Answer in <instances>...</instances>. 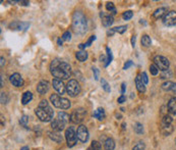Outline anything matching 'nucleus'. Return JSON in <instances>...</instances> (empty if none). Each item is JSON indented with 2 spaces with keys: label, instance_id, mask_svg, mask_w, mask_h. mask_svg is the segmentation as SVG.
Returning a JSON list of instances; mask_svg holds the SVG:
<instances>
[{
  "label": "nucleus",
  "instance_id": "1",
  "mask_svg": "<svg viewBox=\"0 0 176 150\" xmlns=\"http://www.w3.org/2000/svg\"><path fill=\"white\" fill-rule=\"evenodd\" d=\"M50 72L53 77H55L56 79L67 80L68 78H70L71 66L66 61L55 58L50 63Z\"/></svg>",
  "mask_w": 176,
  "mask_h": 150
},
{
  "label": "nucleus",
  "instance_id": "2",
  "mask_svg": "<svg viewBox=\"0 0 176 150\" xmlns=\"http://www.w3.org/2000/svg\"><path fill=\"white\" fill-rule=\"evenodd\" d=\"M35 113L40 121L44 123L51 122L53 119V116H54V110H53L51 106L49 105L47 100H42V101L39 103L38 107L36 108L35 110Z\"/></svg>",
  "mask_w": 176,
  "mask_h": 150
},
{
  "label": "nucleus",
  "instance_id": "3",
  "mask_svg": "<svg viewBox=\"0 0 176 150\" xmlns=\"http://www.w3.org/2000/svg\"><path fill=\"white\" fill-rule=\"evenodd\" d=\"M72 30L75 34L84 35L88 30V22L81 11H75L72 16Z\"/></svg>",
  "mask_w": 176,
  "mask_h": 150
},
{
  "label": "nucleus",
  "instance_id": "4",
  "mask_svg": "<svg viewBox=\"0 0 176 150\" xmlns=\"http://www.w3.org/2000/svg\"><path fill=\"white\" fill-rule=\"evenodd\" d=\"M172 122H173V118L167 112L163 116L162 122H161V132L164 136H169L172 132H173Z\"/></svg>",
  "mask_w": 176,
  "mask_h": 150
},
{
  "label": "nucleus",
  "instance_id": "5",
  "mask_svg": "<svg viewBox=\"0 0 176 150\" xmlns=\"http://www.w3.org/2000/svg\"><path fill=\"white\" fill-rule=\"evenodd\" d=\"M86 115H87V111H86L85 108H82V107L76 108L71 112L70 122L74 123V124H81V123L85 119Z\"/></svg>",
  "mask_w": 176,
  "mask_h": 150
},
{
  "label": "nucleus",
  "instance_id": "6",
  "mask_svg": "<svg viewBox=\"0 0 176 150\" xmlns=\"http://www.w3.org/2000/svg\"><path fill=\"white\" fill-rule=\"evenodd\" d=\"M66 92L71 97H75L81 93V86L78 82L75 80H69L67 85H66Z\"/></svg>",
  "mask_w": 176,
  "mask_h": 150
},
{
  "label": "nucleus",
  "instance_id": "7",
  "mask_svg": "<svg viewBox=\"0 0 176 150\" xmlns=\"http://www.w3.org/2000/svg\"><path fill=\"white\" fill-rule=\"evenodd\" d=\"M154 65L157 66L159 69H161L162 72L164 71H167L170 66V62L166 57L164 56H161V55H157L154 57Z\"/></svg>",
  "mask_w": 176,
  "mask_h": 150
},
{
  "label": "nucleus",
  "instance_id": "8",
  "mask_svg": "<svg viewBox=\"0 0 176 150\" xmlns=\"http://www.w3.org/2000/svg\"><path fill=\"white\" fill-rule=\"evenodd\" d=\"M65 139H66V142H67L68 147H74V146L75 145L78 136H76V133H75L74 129L72 128V127H69L68 129H66Z\"/></svg>",
  "mask_w": 176,
  "mask_h": 150
},
{
  "label": "nucleus",
  "instance_id": "9",
  "mask_svg": "<svg viewBox=\"0 0 176 150\" xmlns=\"http://www.w3.org/2000/svg\"><path fill=\"white\" fill-rule=\"evenodd\" d=\"M162 22H163V24L167 27L175 26L176 25V11L175 10L168 11L164 15V18L162 19Z\"/></svg>",
  "mask_w": 176,
  "mask_h": 150
},
{
  "label": "nucleus",
  "instance_id": "10",
  "mask_svg": "<svg viewBox=\"0 0 176 150\" xmlns=\"http://www.w3.org/2000/svg\"><path fill=\"white\" fill-rule=\"evenodd\" d=\"M76 136H78V139L81 141L82 143H86L88 142L89 140V130L86 126L81 125L78 128V132H76Z\"/></svg>",
  "mask_w": 176,
  "mask_h": 150
},
{
  "label": "nucleus",
  "instance_id": "11",
  "mask_svg": "<svg viewBox=\"0 0 176 150\" xmlns=\"http://www.w3.org/2000/svg\"><path fill=\"white\" fill-rule=\"evenodd\" d=\"M168 113L176 121V97H172L167 103Z\"/></svg>",
  "mask_w": 176,
  "mask_h": 150
},
{
  "label": "nucleus",
  "instance_id": "12",
  "mask_svg": "<svg viewBox=\"0 0 176 150\" xmlns=\"http://www.w3.org/2000/svg\"><path fill=\"white\" fill-rule=\"evenodd\" d=\"M100 16L102 19V25L108 28V27L112 26V24L114 23V19H113V15H108V13H105V12H101L100 13Z\"/></svg>",
  "mask_w": 176,
  "mask_h": 150
},
{
  "label": "nucleus",
  "instance_id": "13",
  "mask_svg": "<svg viewBox=\"0 0 176 150\" xmlns=\"http://www.w3.org/2000/svg\"><path fill=\"white\" fill-rule=\"evenodd\" d=\"M10 80L11 84L13 86H15V87H22V85H24V80H22V77L18 74V73H14V74H12L10 76Z\"/></svg>",
  "mask_w": 176,
  "mask_h": 150
},
{
  "label": "nucleus",
  "instance_id": "14",
  "mask_svg": "<svg viewBox=\"0 0 176 150\" xmlns=\"http://www.w3.org/2000/svg\"><path fill=\"white\" fill-rule=\"evenodd\" d=\"M30 27L29 23H22V22H13L9 25V28L11 30H18V31H26Z\"/></svg>",
  "mask_w": 176,
  "mask_h": 150
},
{
  "label": "nucleus",
  "instance_id": "15",
  "mask_svg": "<svg viewBox=\"0 0 176 150\" xmlns=\"http://www.w3.org/2000/svg\"><path fill=\"white\" fill-rule=\"evenodd\" d=\"M52 85H53V88H54L56 91H57L59 94H64L65 92V87L66 86H64V84L62 83L61 80L59 79H54L52 82Z\"/></svg>",
  "mask_w": 176,
  "mask_h": 150
},
{
  "label": "nucleus",
  "instance_id": "16",
  "mask_svg": "<svg viewBox=\"0 0 176 150\" xmlns=\"http://www.w3.org/2000/svg\"><path fill=\"white\" fill-rule=\"evenodd\" d=\"M65 125H66L65 123L60 121V119H59L58 118L55 119H53V121L51 122V128H52L53 131H55V132L62 131V130L64 129Z\"/></svg>",
  "mask_w": 176,
  "mask_h": 150
},
{
  "label": "nucleus",
  "instance_id": "17",
  "mask_svg": "<svg viewBox=\"0 0 176 150\" xmlns=\"http://www.w3.org/2000/svg\"><path fill=\"white\" fill-rule=\"evenodd\" d=\"M49 89H50V84L48 81H41L37 86V91L41 95L46 94L49 91Z\"/></svg>",
  "mask_w": 176,
  "mask_h": 150
},
{
  "label": "nucleus",
  "instance_id": "18",
  "mask_svg": "<svg viewBox=\"0 0 176 150\" xmlns=\"http://www.w3.org/2000/svg\"><path fill=\"white\" fill-rule=\"evenodd\" d=\"M48 136L51 140H53L56 143H62L63 141V136L60 134L59 132H55V131H49L48 132Z\"/></svg>",
  "mask_w": 176,
  "mask_h": 150
},
{
  "label": "nucleus",
  "instance_id": "19",
  "mask_svg": "<svg viewBox=\"0 0 176 150\" xmlns=\"http://www.w3.org/2000/svg\"><path fill=\"white\" fill-rule=\"evenodd\" d=\"M135 86H137V89H138V92H141V93H145L146 92V84L144 82H142V77L138 75L137 76V78H135Z\"/></svg>",
  "mask_w": 176,
  "mask_h": 150
},
{
  "label": "nucleus",
  "instance_id": "20",
  "mask_svg": "<svg viewBox=\"0 0 176 150\" xmlns=\"http://www.w3.org/2000/svg\"><path fill=\"white\" fill-rule=\"evenodd\" d=\"M61 99L62 97H60L58 94H52L50 96V101L55 107L57 108H60L61 107Z\"/></svg>",
  "mask_w": 176,
  "mask_h": 150
},
{
  "label": "nucleus",
  "instance_id": "21",
  "mask_svg": "<svg viewBox=\"0 0 176 150\" xmlns=\"http://www.w3.org/2000/svg\"><path fill=\"white\" fill-rule=\"evenodd\" d=\"M167 12H168V10H167V8H166V7H160V8L156 9L155 12L153 13V16H154V19H161V18L163 19L164 15Z\"/></svg>",
  "mask_w": 176,
  "mask_h": 150
},
{
  "label": "nucleus",
  "instance_id": "22",
  "mask_svg": "<svg viewBox=\"0 0 176 150\" xmlns=\"http://www.w3.org/2000/svg\"><path fill=\"white\" fill-rule=\"evenodd\" d=\"M88 52L85 51V50H79V51H78L75 53V57L76 59H78V61L81 62H84L88 59Z\"/></svg>",
  "mask_w": 176,
  "mask_h": 150
},
{
  "label": "nucleus",
  "instance_id": "23",
  "mask_svg": "<svg viewBox=\"0 0 176 150\" xmlns=\"http://www.w3.org/2000/svg\"><path fill=\"white\" fill-rule=\"evenodd\" d=\"M105 150H114L115 148V141L112 138H107L104 143Z\"/></svg>",
  "mask_w": 176,
  "mask_h": 150
},
{
  "label": "nucleus",
  "instance_id": "24",
  "mask_svg": "<svg viewBox=\"0 0 176 150\" xmlns=\"http://www.w3.org/2000/svg\"><path fill=\"white\" fill-rule=\"evenodd\" d=\"M32 99H33V94H32V92H30V91H26L24 93V95H22V103L24 105L26 104H28V103H30L32 101Z\"/></svg>",
  "mask_w": 176,
  "mask_h": 150
},
{
  "label": "nucleus",
  "instance_id": "25",
  "mask_svg": "<svg viewBox=\"0 0 176 150\" xmlns=\"http://www.w3.org/2000/svg\"><path fill=\"white\" fill-rule=\"evenodd\" d=\"M94 118L98 119L99 121H103L105 119V110L103 108H98L94 111Z\"/></svg>",
  "mask_w": 176,
  "mask_h": 150
},
{
  "label": "nucleus",
  "instance_id": "26",
  "mask_svg": "<svg viewBox=\"0 0 176 150\" xmlns=\"http://www.w3.org/2000/svg\"><path fill=\"white\" fill-rule=\"evenodd\" d=\"M57 118L60 119V121L64 122L65 124H67L68 121H70V115H67V113L64 112V111H60V112H59Z\"/></svg>",
  "mask_w": 176,
  "mask_h": 150
},
{
  "label": "nucleus",
  "instance_id": "27",
  "mask_svg": "<svg viewBox=\"0 0 176 150\" xmlns=\"http://www.w3.org/2000/svg\"><path fill=\"white\" fill-rule=\"evenodd\" d=\"M142 46H145V47H149V46H151V44H152V40H151V38L149 37L148 35H144L142 37Z\"/></svg>",
  "mask_w": 176,
  "mask_h": 150
},
{
  "label": "nucleus",
  "instance_id": "28",
  "mask_svg": "<svg viewBox=\"0 0 176 150\" xmlns=\"http://www.w3.org/2000/svg\"><path fill=\"white\" fill-rule=\"evenodd\" d=\"M88 150H102L101 144L98 141H93L90 145V147L88 148Z\"/></svg>",
  "mask_w": 176,
  "mask_h": 150
},
{
  "label": "nucleus",
  "instance_id": "29",
  "mask_svg": "<svg viewBox=\"0 0 176 150\" xmlns=\"http://www.w3.org/2000/svg\"><path fill=\"white\" fill-rule=\"evenodd\" d=\"M134 132L138 135H141L144 133V126H142L141 123H137V124L134 125Z\"/></svg>",
  "mask_w": 176,
  "mask_h": 150
},
{
  "label": "nucleus",
  "instance_id": "30",
  "mask_svg": "<svg viewBox=\"0 0 176 150\" xmlns=\"http://www.w3.org/2000/svg\"><path fill=\"white\" fill-rule=\"evenodd\" d=\"M172 86H173V82L167 81V82H164L163 84H162L161 87H162V89L164 90V91H171Z\"/></svg>",
  "mask_w": 176,
  "mask_h": 150
},
{
  "label": "nucleus",
  "instance_id": "31",
  "mask_svg": "<svg viewBox=\"0 0 176 150\" xmlns=\"http://www.w3.org/2000/svg\"><path fill=\"white\" fill-rule=\"evenodd\" d=\"M106 51H107V62L105 63V66H108L111 63L112 59H113V56H112V51L109 47H106Z\"/></svg>",
  "mask_w": 176,
  "mask_h": 150
},
{
  "label": "nucleus",
  "instance_id": "32",
  "mask_svg": "<svg viewBox=\"0 0 176 150\" xmlns=\"http://www.w3.org/2000/svg\"><path fill=\"white\" fill-rule=\"evenodd\" d=\"M70 101H69L68 99H66V98H63L61 99V109H68L69 107H70Z\"/></svg>",
  "mask_w": 176,
  "mask_h": 150
},
{
  "label": "nucleus",
  "instance_id": "33",
  "mask_svg": "<svg viewBox=\"0 0 176 150\" xmlns=\"http://www.w3.org/2000/svg\"><path fill=\"white\" fill-rule=\"evenodd\" d=\"M106 8H107L108 11H110L112 15H116V8L114 4L112 2H107L106 3Z\"/></svg>",
  "mask_w": 176,
  "mask_h": 150
},
{
  "label": "nucleus",
  "instance_id": "34",
  "mask_svg": "<svg viewBox=\"0 0 176 150\" xmlns=\"http://www.w3.org/2000/svg\"><path fill=\"white\" fill-rule=\"evenodd\" d=\"M101 85H102V88L104 89V91H105V92L109 93V92L111 91V89H110V86H109L108 82L106 81L105 79H102V80H101Z\"/></svg>",
  "mask_w": 176,
  "mask_h": 150
},
{
  "label": "nucleus",
  "instance_id": "35",
  "mask_svg": "<svg viewBox=\"0 0 176 150\" xmlns=\"http://www.w3.org/2000/svg\"><path fill=\"white\" fill-rule=\"evenodd\" d=\"M19 124H21L22 127L26 128V126L29 124V116L28 115H22L21 119H19Z\"/></svg>",
  "mask_w": 176,
  "mask_h": 150
},
{
  "label": "nucleus",
  "instance_id": "36",
  "mask_svg": "<svg viewBox=\"0 0 176 150\" xmlns=\"http://www.w3.org/2000/svg\"><path fill=\"white\" fill-rule=\"evenodd\" d=\"M115 33H119V34H123V33L127 30V26H119L116 27V28H113Z\"/></svg>",
  "mask_w": 176,
  "mask_h": 150
},
{
  "label": "nucleus",
  "instance_id": "37",
  "mask_svg": "<svg viewBox=\"0 0 176 150\" xmlns=\"http://www.w3.org/2000/svg\"><path fill=\"white\" fill-rule=\"evenodd\" d=\"M145 148H146L145 143L142 141H139L138 143H137V144L134 146L132 150H145Z\"/></svg>",
  "mask_w": 176,
  "mask_h": 150
},
{
  "label": "nucleus",
  "instance_id": "38",
  "mask_svg": "<svg viewBox=\"0 0 176 150\" xmlns=\"http://www.w3.org/2000/svg\"><path fill=\"white\" fill-rule=\"evenodd\" d=\"M132 15H134V12H132L131 10H127V11L123 12L122 18H123V19H125V21H129V19L132 18Z\"/></svg>",
  "mask_w": 176,
  "mask_h": 150
},
{
  "label": "nucleus",
  "instance_id": "39",
  "mask_svg": "<svg viewBox=\"0 0 176 150\" xmlns=\"http://www.w3.org/2000/svg\"><path fill=\"white\" fill-rule=\"evenodd\" d=\"M0 100H1V103L2 104H6V103L8 102V96L6 94L5 92H2L1 93V97H0Z\"/></svg>",
  "mask_w": 176,
  "mask_h": 150
},
{
  "label": "nucleus",
  "instance_id": "40",
  "mask_svg": "<svg viewBox=\"0 0 176 150\" xmlns=\"http://www.w3.org/2000/svg\"><path fill=\"white\" fill-rule=\"evenodd\" d=\"M150 72L153 76H157L158 73H159V69L155 65H150Z\"/></svg>",
  "mask_w": 176,
  "mask_h": 150
},
{
  "label": "nucleus",
  "instance_id": "41",
  "mask_svg": "<svg viewBox=\"0 0 176 150\" xmlns=\"http://www.w3.org/2000/svg\"><path fill=\"white\" fill-rule=\"evenodd\" d=\"M63 41H69V40L71 39V34H70V32L69 31H66L63 33V35H62V38H61Z\"/></svg>",
  "mask_w": 176,
  "mask_h": 150
},
{
  "label": "nucleus",
  "instance_id": "42",
  "mask_svg": "<svg viewBox=\"0 0 176 150\" xmlns=\"http://www.w3.org/2000/svg\"><path fill=\"white\" fill-rule=\"evenodd\" d=\"M171 72L169 71V69H167V71H164L163 73L161 74V79H168V78H171Z\"/></svg>",
  "mask_w": 176,
  "mask_h": 150
},
{
  "label": "nucleus",
  "instance_id": "43",
  "mask_svg": "<svg viewBox=\"0 0 176 150\" xmlns=\"http://www.w3.org/2000/svg\"><path fill=\"white\" fill-rule=\"evenodd\" d=\"M93 73H94V78L96 81H98L99 80V74H100V72H99V69L97 68H93Z\"/></svg>",
  "mask_w": 176,
  "mask_h": 150
},
{
  "label": "nucleus",
  "instance_id": "44",
  "mask_svg": "<svg viewBox=\"0 0 176 150\" xmlns=\"http://www.w3.org/2000/svg\"><path fill=\"white\" fill-rule=\"evenodd\" d=\"M141 77H142V82H144L145 84L147 85L148 83H149V79H148V76H147V74H146V73L144 72V73H142V76H141Z\"/></svg>",
  "mask_w": 176,
  "mask_h": 150
},
{
  "label": "nucleus",
  "instance_id": "45",
  "mask_svg": "<svg viewBox=\"0 0 176 150\" xmlns=\"http://www.w3.org/2000/svg\"><path fill=\"white\" fill-rule=\"evenodd\" d=\"M95 40H96V36H91V38H90V39L88 40V42L86 43V47H88V46H91L92 42L95 41Z\"/></svg>",
  "mask_w": 176,
  "mask_h": 150
},
{
  "label": "nucleus",
  "instance_id": "46",
  "mask_svg": "<svg viewBox=\"0 0 176 150\" xmlns=\"http://www.w3.org/2000/svg\"><path fill=\"white\" fill-rule=\"evenodd\" d=\"M134 65V62H132L131 60H128V61H126V63L124 65V66H123V69L124 71H126V69H128L129 68H130V66Z\"/></svg>",
  "mask_w": 176,
  "mask_h": 150
},
{
  "label": "nucleus",
  "instance_id": "47",
  "mask_svg": "<svg viewBox=\"0 0 176 150\" xmlns=\"http://www.w3.org/2000/svg\"><path fill=\"white\" fill-rule=\"evenodd\" d=\"M126 101V97L124 95H121L120 97H119L118 99H117V102L118 103H120V104H122V103H124Z\"/></svg>",
  "mask_w": 176,
  "mask_h": 150
},
{
  "label": "nucleus",
  "instance_id": "48",
  "mask_svg": "<svg viewBox=\"0 0 176 150\" xmlns=\"http://www.w3.org/2000/svg\"><path fill=\"white\" fill-rule=\"evenodd\" d=\"M125 88H126L125 83H122V84H121V94L122 95H123L124 93H125Z\"/></svg>",
  "mask_w": 176,
  "mask_h": 150
},
{
  "label": "nucleus",
  "instance_id": "49",
  "mask_svg": "<svg viewBox=\"0 0 176 150\" xmlns=\"http://www.w3.org/2000/svg\"><path fill=\"white\" fill-rule=\"evenodd\" d=\"M18 3H19V5H25V6H28L29 4H30V2L29 1H18Z\"/></svg>",
  "mask_w": 176,
  "mask_h": 150
},
{
  "label": "nucleus",
  "instance_id": "50",
  "mask_svg": "<svg viewBox=\"0 0 176 150\" xmlns=\"http://www.w3.org/2000/svg\"><path fill=\"white\" fill-rule=\"evenodd\" d=\"M135 40H137L135 36H132V37H131V46H132V47H134V46H135Z\"/></svg>",
  "mask_w": 176,
  "mask_h": 150
},
{
  "label": "nucleus",
  "instance_id": "51",
  "mask_svg": "<svg viewBox=\"0 0 176 150\" xmlns=\"http://www.w3.org/2000/svg\"><path fill=\"white\" fill-rule=\"evenodd\" d=\"M171 91L174 93V94L176 95V83H173V86H172V89Z\"/></svg>",
  "mask_w": 176,
  "mask_h": 150
},
{
  "label": "nucleus",
  "instance_id": "52",
  "mask_svg": "<svg viewBox=\"0 0 176 150\" xmlns=\"http://www.w3.org/2000/svg\"><path fill=\"white\" fill-rule=\"evenodd\" d=\"M0 60H1V68H3V66H4V65H5V59L2 57L1 56V58H0Z\"/></svg>",
  "mask_w": 176,
  "mask_h": 150
},
{
  "label": "nucleus",
  "instance_id": "53",
  "mask_svg": "<svg viewBox=\"0 0 176 150\" xmlns=\"http://www.w3.org/2000/svg\"><path fill=\"white\" fill-rule=\"evenodd\" d=\"M62 42H63V40H62V39H60V38L57 39V43H58V45H59V46H62Z\"/></svg>",
  "mask_w": 176,
  "mask_h": 150
},
{
  "label": "nucleus",
  "instance_id": "54",
  "mask_svg": "<svg viewBox=\"0 0 176 150\" xmlns=\"http://www.w3.org/2000/svg\"><path fill=\"white\" fill-rule=\"evenodd\" d=\"M78 47H79V49H81V50H82L84 48H86V44H79Z\"/></svg>",
  "mask_w": 176,
  "mask_h": 150
},
{
  "label": "nucleus",
  "instance_id": "55",
  "mask_svg": "<svg viewBox=\"0 0 176 150\" xmlns=\"http://www.w3.org/2000/svg\"><path fill=\"white\" fill-rule=\"evenodd\" d=\"M21 150H30V148L28 147V146H24V147H22Z\"/></svg>",
  "mask_w": 176,
  "mask_h": 150
},
{
  "label": "nucleus",
  "instance_id": "56",
  "mask_svg": "<svg viewBox=\"0 0 176 150\" xmlns=\"http://www.w3.org/2000/svg\"><path fill=\"white\" fill-rule=\"evenodd\" d=\"M1 87H3V76L1 75Z\"/></svg>",
  "mask_w": 176,
  "mask_h": 150
},
{
  "label": "nucleus",
  "instance_id": "57",
  "mask_svg": "<svg viewBox=\"0 0 176 150\" xmlns=\"http://www.w3.org/2000/svg\"><path fill=\"white\" fill-rule=\"evenodd\" d=\"M175 143H176V139H175Z\"/></svg>",
  "mask_w": 176,
  "mask_h": 150
}]
</instances>
